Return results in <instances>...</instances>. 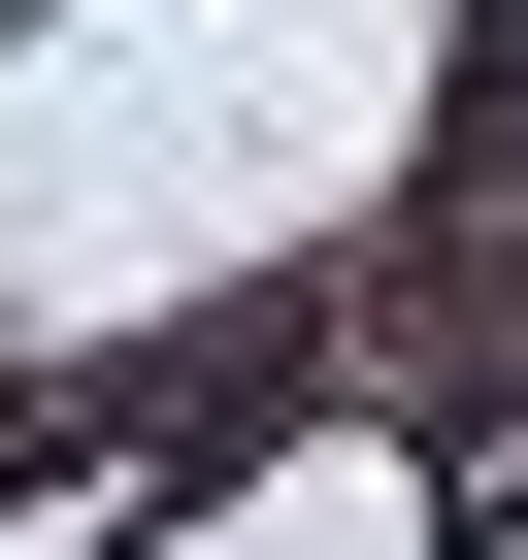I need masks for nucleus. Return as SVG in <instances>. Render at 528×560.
Returning a JSON list of instances; mask_svg holds the SVG:
<instances>
[{
  "label": "nucleus",
  "mask_w": 528,
  "mask_h": 560,
  "mask_svg": "<svg viewBox=\"0 0 528 560\" xmlns=\"http://www.w3.org/2000/svg\"><path fill=\"white\" fill-rule=\"evenodd\" d=\"M429 396H364V429H298V462H231V494H165V560H429V462H397Z\"/></svg>",
  "instance_id": "obj_1"
}]
</instances>
